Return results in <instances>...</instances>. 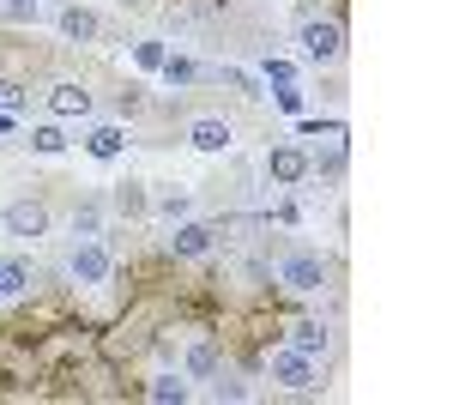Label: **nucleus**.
<instances>
[{
    "mask_svg": "<svg viewBox=\"0 0 453 405\" xmlns=\"http://www.w3.org/2000/svg\"><path fill=\"white\" fill-rule=\"evenodd\" d=\"M61 267H67V278L79 284V291H104L109 278H115V254H109L104 237H73Z\"/></svg>",
    "mask_w": 453,
    "mask_h": 405,
    "instance_id": "f257e3e1",
    "label": "nucleus"
},
{
    "mask_svg": "<svg viewBox=\"0 0 453 405\" xmlns=\"http://www.w3.org/2000/svg\"><path fill=\"white\" fill-rule=\"evenodd\" d=\"M266 381L284 387V393H320V363L303 357L296 345H273L266 351Z\"/></svg>",
    "mask_w": 453,
    "mask_h": 405,
    "instance_id": "f03ea898",
    "label": "nucleus"
},
{
    "mask_svg": "<svg viewBox=\"0 0 453 405\" xmlns=\"http://www.w3.org/2000/svg\"><path fill=\"white\" fill-rule=\"evenodd\" d=\"M273 272H279V291H290V297H320L326 278H333L326 254H314V248H290Z\"/></svg>",
    "mask_w": 453,
    "mask_h": 405,
    "instance_id": "7ed1b4c3",
    "label": "nucleus"
},
{
    "mask_svg": "<svg viewBox=\"0 0 453 405\" xmlns=\"http://www.w3.org/2000/svg\"><path fill=\"white\" fill-rule=\"evenodd\" d=\"M296 49H303V61H314V67H339V61H345V25L309 12V19L296 25Z\"/></svg>",
    "mask_w": 453,
    "mask_h": 405,
    "instance_id": "20e7f679",
    "label": "nucleus"
},
{
    "mask_svg": "<svg viewBox=\"0 0 453 405\" xmlns=\"http://www.w3.org/2000/svg\"><path fill=\"white\" fill-rule=\"evenodd\" d=\"M218 248V230L206 218H181V224H164V254L170 261H206Z\"/></svg>",
    "mask_w": 453,
    "mask_h": 405,
    "instance_id": "39448f33",
    "label": "nucleus"
},
{
    "mask_svg": "<svg viewBox=\"0 0 453 405\" xmlns=\"http://www.w3.org/2000/svg\"><path fill=\"white\" fill-rule=\"evenodd\" d=\"M0 230L19 237V242L49 237V206H42V200H6V206H0Z\"/></svg>",
    "mask_w": 453,
    "mask_h": 405,
    "instance_id": "423d86ee",
    "label": "nucleus"
},
{
    "mask_svg": "<svg viewBox=\"0 0 453 405\" xmlns=\"http://www.w3.org/2000/svg\"><path fill=\"white\" fill-rule=\"evenodd\" d=\"M49 115L55 121H91L97 115V97H91V85H79V79H61V85H49Z\"/></svg>",
    "mask_w": 453,
    "mask_h": 405,
    "instance_id": "0eeeda50",
    "label": "nucleus"
},
{
    "mask_svg": "<svg viewBox=\"0 0 453 405\" xmlns=\"http://www.w3.org/2000/svg\"><path fill=\"white\" fill-rule=\"evenodd\" d=\"M260 169H266L273 188H303V182H309V152H303V145H273Z\"/></svg>",
    "mask_w": 453,
    "mask_h": 405,
    "instance_id": "6e6552de",
    "label": "nucleus"
},
{
    "mask_svg": "<svg viewBox=\"0 0 453 405\" xmlns=\"http://www.w3.org/2000/svg\"><path fill=\"white\" fill-rule=\"evenodd\" d=\"M284 345H296L303 357L326 363V351H333V327H326L320 315H296V321H290V333H284Z\"/></svg>",
    "mask_w": 453,
    "mask_h": 405,
    "instance_id": "1a4fd4ad",
    "label": "nucleus"
},
{
    "mask_svg": "<svg viewBox=\"0 0 453 405\" xmlns=\"http://www.w3.org/2000/svg\"><path fill=\"white\" fill-rule=\"evenodd\" d=\"M218 370H224V351H218L211 333H194L181 345V375H188V381H211Z\"/></svg>",
    "mask_w": 453,
    "mask_h": 405,
    "instance_id": "9d476101",
    "label": "nucleus"
},
{
    "mask_svg": "<svg viewBox=\"0 0 453 405\" xmlns=\"http://www.w3.org/2000/svg\"><path fill=\"white\" fill-rule=\"evenodd\" d=\"M55 31L67 36V43H97L104 36V19H97V6L67 0V6H55Z\"/></svg>",
    "mask_w": 453,
    "mask_h": 405,
    "instance_id": "9b49d317",
    "label": "nucleus"
},
{
    "mask_svg": "<svg viewBox=\"0 0 453 405\" xmlns=\"http://www.w3.org/2000/svg\"><path fill=\"white\" fill-rule=\"evenodd\" d=\"M188 145H194V152H206V158H218V152H230V145H236V128H230L224 115H194V121H188Z\"/></svg>",
    "mask_w": 453,
    "mask_h": 405,
    "instance_id": "f8f14e48",
    "label": "nucleus"
},
{
    "mask_svg": "<svg viewBox=\"0 0 453 405\" xmlns=\"http://www.w3.org/2000/svg\"><path fill=\"white\" fill-rule=\"evenodd\" d=\"M36 291V267L31 254H0V303H19Z\"/></svg>",
    "mask_w": 453,
    "mask_h": 405,
    "instance_id": "ddd939ff",
    "label": "nucleus"
},
{
    "mask_svg": "<svg viewBox=\"0 0 453 405\" xmlns=\"http://www.w3.org/2000/svg\"><path fill=\"white\" fill-rule=\"evenodd\" d=\"M79 145H85V152H91L97 164H115V158L127 152V128H121V121H91Z\"/></svg>",
    "mask_w": 453,
    "mask_h": 405,
    "instance_id": "4468645a",
    "label": "nucleus"
},
{
    "mask_svg": "<svg viewBox=\"0 0 453 405\" xmlns=\"http://www.w3.org/2000/svg\"><path fill=\"white\" fill-rule=\"evenodd\" d=\"M104 206L115 212V218H151V194H145V182H109V194H104Z\"/></svg>",
    "mask_w": 453,
    "mask_h": 405,
    "instance_id": "2eb2a0df",
    "label": "nucleus"
},
{
    "mask_svg": "<svg viewBox=\"0 0 453 405\" xmlns=\"http://www.w3.org/2000/svg\"><path fill=\"white\" fill-rule=\"evenodd\" d=\"M145 400L151 405H188L194 400V381H188L181 370H157L151 381H145Z\"/></svg>",
    "mask_w": 453,
    "mask_h": 405,
    "instance_id": "dca6fc26",
    "label": "nucleus"
},
{
    "mask_svg": "<svg viewBox=\"0 0 453 405\" xmlns=\"http://www.w3.org/2000/svg\"><path fill=\"white\" fill-rule=\"evenodd\" d=\"M67 145H73V139H67V121H55V115L31 128V152H36V158H61Z\"/></svg>",
    "mask_w": 453,
    "mask_h": 405,
    "instance_id": "f3484780",
    "label": "nucleus"
},
{
    "mask_svg": "<svg viewBox=\"0 0 453 405\" xmlns=\"http://www.w3.org/2000/svg\"><path fill=\"white\" fill-rule=\"evenodd\" d=\"M151 212L164 224H181V218H194V194L188 188H164V194H151Z\"/></svg>",
    "mask_w": 453,
    "mask_h": 405,
    "instance_id": "a211bd4d",
    "label": "nucleus"
},
{
    "mask_svg": "<svg viewBox=\"0 0 453 405\" xmlns=\"http://www.w3.org/2000/svg\"><path fill=\"white\" fill-rule=\"evenodd\" d=\"M104 218H109L104 194H91V200H79V206H73V237H104Z\"/></svg>",
    "mask_w": 453,
    "mask_h": 405,
    "instance_id": "6ab92c4d",
    "label": "nucleus"
},
{
    "mask_svg": "<svg viewBox=\"0 0 453 405\" xmlns=\"http://www.w3.org/2000/svg\"><path fill=\"white\" fill-rule=\"evenodd\" d=\"M157 79H164V85H170V91H181V85H194V79H200V61H188V55H164V67H157Z\"/></svg>",
    "mask_w": 453,
    "mask_h": 405,
    "instance_id": "aec40b11",
    "label": "nucleus"
},
{
    "mask_svg": "<svg viewBox=\"0 0 453 405\" xmlns=\"http://www.w3.org/2000/svg\"><path fill=\"white\" fill-rule=\"evenodd\" d=\"M206 393H211V400H224V405H242V400H248V381H236L230 370H218V375L206 381Z\"/></svg>",
    "mask_w": 453,
    "mask_h": 405,
    "instance_id": "412c9836",
    "label": "nucleus"
},
{
    "mask_svg": "<svg viewBox=\"0 0 453 405\" xmlns=\"http://www.w3.org/2000/svg\"><path fill=\"white\" fill-rule=\"evenodd\" d=\"M164 55H170V43H164V36L134 43V67H140V73H157V67H164Z\"/></svg>",
    "mask_w": 453,
    "mask_h": 405,
    "instance_id": "4be33fe9",
    "label": "nucleus"
},
{
    "mask_svg": "<svg viewBox=\"0 0 453 405\" xmlns=\"http://www.w3.org/2000/svg\"><path fill=\"white\" fill-rule=\"evenodd\" d=\"M0 19L6 25H36L42 19V0H0Z\"/></svg>",
    "mask_w": 453,
    "mask_h": 405,
    "instance_id": "5701e85b",
    "label": "nucleus"
},
{
    "mask_svg": "<svg viewBox=\"0 0 453 405\" xmlns=\"http://www.w3.org/2000/svg\"><path fill=\"white\" fill-rule=\"evenodd\" d=\"M273 103H279L284 115H303V109H309V97H303V85H296V79H284L279 91H273Z\"/></svg>",
    "mask_w": 453,
    "mask_h": 405,
    "instance_id": "b1692460",
    "label": "nucleus"
},
{
    "mask_svg": "<svg viewBox=\"0 0 453 405\" xmlns=\"http://www.w3.org/2000/svg\"><path fill=\"white\" fill-rule=\"evenodd\" d=\"M260 73H266V85H284V79H296V61H284V55H266V61H260Z\"/></svg>",
    "mask_w": 453,
    "mask_h": 405,
    "instance_id": "393cba45",
    "label": "nucleus"
},
{
    "mask_svg": "<svg viewBox=\"0 0 453 405\" xmlns=\"http://www.w3.org/2000/svg\"><path fill=\"white\" fill-rule=\"evenodd\" d=\"M0 109H6V115H25V109H31L25 85H12V79H6V85H0Z\"/></svg>",
    "mask_w": 453,
    "mask_h": 405,
    "instance_id": "a878e982",
    "label": "nucleus"
},
{
    "mask_svg": "<svg viewBox=\"0 0 453 405\" xmlns=\"http://www.w3.org/2000/svg\"><path fill=\"white\" fill-rule=\"evenodd\" d=\"M140 103H145L140 91H121V103H115V115H140Z\"/></svg>",
    "mask_w": 453,
    "mask_h": 405,
    "instance_id": "bb28decb",
    "label": "nucleus"
}]
</instances>
